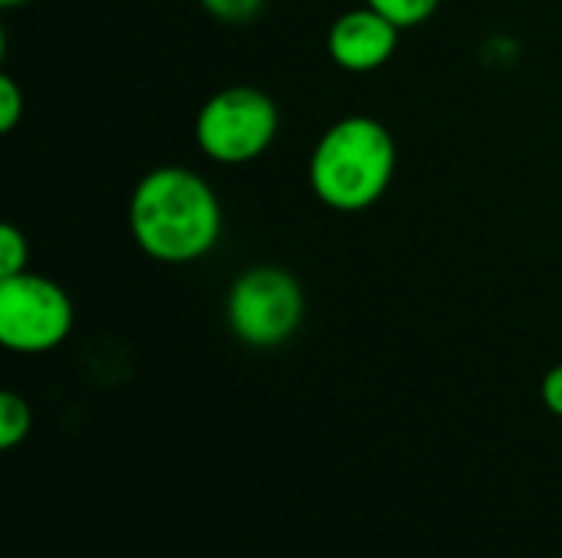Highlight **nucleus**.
Here are the masks:
<instances>
[{
  "instance_id": "nucleus-13",
  "label": "nucleus",
  "mask_w": 562,
  "mask_h": 558,
  "mask_svg": "<svg viewBox=\"0 0 562 558\" xmlns=\"http://www.w3.org/2000/svg\"><path fill=\"white\" fill-rule=\"evenodd\" d=\"M23 3H30V0H0V7H7V10H13V7H23Z\"/></svg>"
},
{
  "instance_id": "nucleus-6",
  "label": "nucleus",
  "mask_w": 562,
  "mask_h": 558,
  "mask_svg": "<svg viewBox=\"0 0 562 558\" xmlns=\"http://www.w3.org/2000/svg\"><path fill=\"white\" fill-rule=\"evenodd\" d=\"M398 36L402 30L389 16L362 3L333 20L326 49H329V59L346 72H375L395 56Z\"/></svg>"
},
{
  "instance_id": "nucleus-12",
  "label": "nucleus",
  "mask_w": 562,
  "mask_h": 558,
  "mask_svg": "<svg viewBox=\"0 0 562 558\" xmlns=\"http://www.w3.org/2000/svg\"><path fill=\"white\" fill-rule=\"evenodd\" d=\"M540 398H543V405H547V411H550V414L562 418V365H553V368L543 375Z\"/></svg>"
},
{
  "instance_id": "nucleus-1",
  "label": "nucleus",
  "mask_w": 562,
  "mask_h": 558,
  "mask_svg": "<svg viewBox=\"0 0 562 558\" xmlns=\"http://www.w3.org/2000/svg\"><path fill=\"white\" fill-rule=\"evenodd\" d=\"M224 227L214 187L191 168L161 164L128 197V230L138 250L158 263L184 266L207 257Z\"/></svg>"
},
{
  "instance_id": "nucleus-11",
  "label": "nucleus",
  "mask_w": 562,
  "mask_h": 558,
  "mask_svg": "<svg viewBox=\"0 0 562 558\" xmlns=\"http://www.w3.org/2000/svg\"><path fill=\"white\" fill-rule=\"evenodd\" d=\"M23 89L16 86L13 76H0V132H13L20 115H23Z\"/></svg>"
},
{
  "instance_id": "nucleus-8",
  "label": "nucleus",
  "mask_w": 562,
  "mask_h": 558,
  "mask_svg": "<svg viewBox=\"0 0 562 558\" xmlns=\"http://www.w3.org/2000/svg\"><path fill=\"white\" fill-rule=\"evenodd\" d=\"M372 10H379L382 16H389L398 30H412V26H422L428 23L441 0H366Z\"/></svg>"
},
{
  "instance_id": "nucleus-2",
  "label": "nucleus",
  "mask_w": 562,
  "mask_h": 558,
  "mask_svg": "<svg viewBox=\"0 0 562 558\" xmlns=\"http://www.w3.org/2000/svg\"><path fill=\"white\" fill-rule=\"evenodd\" d=\"M392 132L369 115H346L323 132L310 155L313 194L339 214H359L382 201L395 178Z\"/></svg>"
},
{
  "instance_id": "nucleus-7",
  "label": "nucleus",
  "mask_w": 562,
  "mask_h": 558,
  "mask_svg": "<svg viewBox=\"0 0 562 558\" xmlns=\"http://www.w3.org/2000/svg\"><path fill=\"white\" fill-rule=\"evenodd\" d=\"M30 428H33L30 401L20 398L16 391H3L0 395V451H13L16 444H23Z\"/></svg>"
},
{
  "instance_id": "nucleus-10",
  "label": "nucleus",
  "mask_w": 562,
  "mask_h": 558,
  "mask_svg": "<svg viewBox=\"0 0 562 558\" xmlns=\"http://www.w3.org/2000/svg\"><path fill=\"white\" fill-rule=\"evenodd\" d=\"M267 0H201L204 13H211L221 23H247L263 10Z\"/></svg>"
},
{
  "instance_id": "nucleus-4",
  "label": "nucleus",
  "mask_w": 562,
  "mask_h": 558,
  "mask_svg": "<svg viewBox=\"0 0 562 558\" xmlns=\"http://www.w3.org/2000/svg\"><path fill=\"white\" fill-rule=\"evenodd\" d=\"M227 326L250 349L290 342L303 322L306 299L300 280L283 266H250L227 289Z\"/></svg>"
},
{
  "instance_id": "nucleus-5",
  "label": "nucleus",
  "mask_w": 562,
  "mask_h": 558,
  "mask_svg": "<svg viewBox=\"0 0 562 558\" xmlns=\"http://www.w3.org/2000/svg\"><path fill=\"white\" fill-rule=\"evenodd\" d=\"M72 332V303L59 283L40 273L0 280V342L16 355H46Z\"/></svg>"
},
{
  "instance_id": "nucleus-3",
  "label": "nucleus",
  "mask_w": 562,
  "mask_h": 558,
  "mask_svg": "<svg viewBox=\"0 0 562 558\" xmlns=\"http://www.w3.org/2000/svg\"><path fill=\"white\" fill-rule=\"evenodd\" d=\"M280 132L277 102L257 86L217 89L194 118V141L217 164L257 161Z\"/></svg>"
},
{
  "instance_id": "nucleus-9",
  "label": "nucleus",
  "mask_w": 562,
  "mask_h": 558,
  "mask_svg": "<svg viewBox=\"0 0 562 558\" xmlns=\"http://www.w3.org/2000/svg\"><path fill=\"white\" fill-rule=\"evenodd\" d=\"M30 270V243L26 234L13 224L0 227V280Z\"/></svg>"
}]
</instances>
